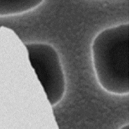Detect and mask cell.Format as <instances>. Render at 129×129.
<instances>
[{
    "mask_svg": "<svg viewBox=\"0 0 129 129\" xmlns=\"http://www.w3.org/2000/svg\"><path fill=\"white\" fill-rule=\"evenodd\" d=\"M25 46L31 66L51 105H56L64 95L66 84L57 52L52 46L45 43H30Z\"/></svg>",
    "mask_w": 129,
    "mask_h": 129,
    "instance_id": "7a4b0ae2",
    "label": "cell"
},
{
    "mask_svg": "<svg viewBox=\"0 0 129 129\" xmlns=\"http://www.w3.org/2000/svg\"><path fill=\"white\" fill-rule=\"evenodd\" d=\"M44 0H0V17L29 12L38 7Z\"/></svg>",
    "mask_w": 129,
    "mask_h": 129,
    "instance_id": "3957f363",
    "label": "cell"
},
{
    "mask_svg": "<svg viewBox=\"0 0 129 129\" xmlns=\"http://www.w3.org/2000/svg\"><path fill=\"white\" fill-rule=\"evenodd\" d=\"M96 76L106 91L129 93V24H120L98 34L91 46Z\"/></svg>",
    "mask_w": 129,
    "mask_h": 129,
    "instance_id": "6da1fadb",
    "label": "cell"
}]
</instances>
